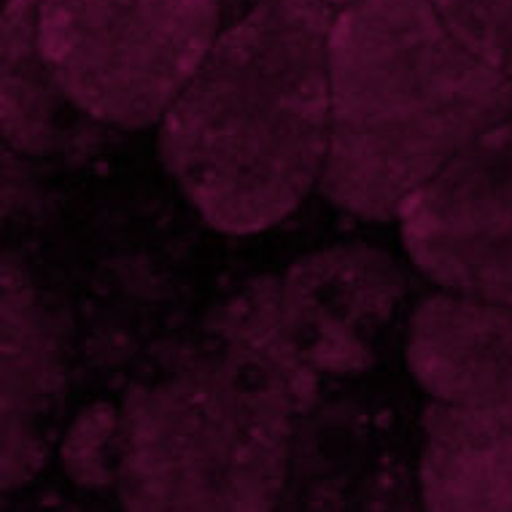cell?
<instances>
[{"mask_svg":"<svg viewBox=\"0 0 512 512\" xmlns=\"http://www.w3.org/2000/svg\"><path fill=\"white\" fill-rule=\"evenodd\" d=\"M318 372L294 356L278 278L224 302L200 340L135 383L122 405L116 491L127 510H270Z\"/></svg>","mask_w":512,"mask_h":512,"instance_id":"cell-1","label":"cell"},{"mask_svg":"<svg viewBox=\"0 0 512 512\" xmlns=\"http://www.w3.org/2000/svg\"><path fill=\"white\" fill-rule=\"evenodd\" d=\"M327 0H267L224 27L159 127V157L216 230L286 219L329 151Z\"/></svg>","mask_w":512,"mask_h":512,"instance_id":"cell-2","label":"cell"},{"mask_svg":"<svg viewBox=\"0 0 512 512\" xmlns=\"http://www.w3.org/2000/svg\"><path fill=\"white\" fill-rule=\"evenodd\" d=\"M512 116V84L429 0H359L329 36L321 195L367 221L399 205L477 135Z\"/></svg>","mask_w":512,"mask_h":512,"instance_id":"cell-3","label":"cell"},{"mask_svg":"<svg viewBox=\"0 0 512 512\" xmlns=\"http://www.w3.org/2000/svg\"><path fill=\"white\" fill-rule=\"evenodd\" d=\"M407 364L429 397V510H512V305L437 294L410 318Z\"/></svg>","mask_w":512,"mask_h":512,"instance_id":"cell-4","label":"cell"},{"mask_svg":"<svg viewBox=\"0 0 512 512\" xmlns=\"http://www.w3.org/2000/svg\"><path fill=\"white\" fill-rule=\"evenodd\" d=\"M224 30L216 0H38V44L76 111L162 122Z\"/></svg>","mask_w":512,"mask_h":512,"instance_id":"cell-5","label":"cell"},{"mask_svg":"<svg viewBox=\"0 0 512 512\" xmlns=\"http://www.w3.org/2000/svg\"><path fill=\"white\" fill-rule=\"evenodd\" d=\"M413 265L442 292L512 305V116L399 205Z\"/></svg>","mask_w":512,"mask_h":512,"instance_id":"cell-6","label":"cell"},{"mask_svg":"<svg viewBox=\"0 0 512 512\" xmlns=\"http://www.w3.org/2000/svg\"><path fill=\"white\" fill-rule=\"evenodd\" d=\"M405 297V275L386 251L345 243L302 256L278 278L286 343L313 372H359Z\"/></svg>","mask_w":512,"mask_h":512,"instance_id":"cell-7","label":"cell"},{"mask_svg":"<svg viewBox=\"0 0 512 512\" xmlns=\"http://www.w3.org/2000/svg\"><path fill=\"white\" fill-rule=\"evenodd\" d=\"M3 448L0 483L14 491L49 459L65 389V354L52 310L22 267L3 259Z\"/></svg>","mask_w":512,"mask_h":512,"instance_id":"cell-8","label":"cell"},{"mask_svg":"<svg viewBox=\"0 0 512 512\" xmlns=\"http://www.w3.org/2000/svg\"><path fill=\"white\" fill-rule=\"evenodd\" d=\"M3 138L22 154L57 149L65 108L73 106L38 44V0H6L0 19Z\"/></svg>","mask_w":512,"mask_h":512,"instance_id":"cell-9","label":"cell"},{"mask_svg":"<svg viewBox=\"0 0 512 512\" xmlns=\"http://www.w3.org/2000/svg\"><path fill=\"white\" fill-rule=\"evenodd\" d=\"M122 410L114 405L84 407L62 440L60 459L73 483L84 488L116 486Z\"/></svg>","mask_w":512,"mask_h":512,"instance_id":"cell-10","label":"cell"},{"mask_svg":"<svg viewBox=\"0 0 512 512\" xmlns=\"http://www.w3.org/2000/svg\"><path fill=\"white\" fill-rule=\"evenodd\" d=\"M445 25L512 84V0H429Z\"/></svg>","mask_w":512,"mask_h":512,"instance_id":"cell-11","label":"cell"},{"mask_svg":"<svg viewBox=\"0 0 512 512\" xmlns=\"http://www.w3.org/2000/svg\"><path fill=\"white\" fill-rule=\"evenodd\" d=\"M216 3H219L221 11V25L230 27L235 25L238 19L246 17V14H251L254 9H259L267 0H216Z\"/></svg>","mask_w":512,"mask_h":512,"instance_id":"cell-12","label":"cell"},{"mask_svg":"<svg viewBox=\"0 0 512 512\" xmlns=\"http://www.w3.org/2000/svg\"><path fill=\"white\" fill-rule=\"evenodd\" d=\"M329 6H332V9H337V11H343V9H348V6H354V3H359V0H327Z\"/></svg>","mask_w":512,"mask_h":512,"instance_id":"cell-13","label":"cell"},{"mask_svg":"<svg viewBox=\"0 0 512 512\" xmlns=\"http://www.w3.org/2000/svg\"><path fill=\"white\" fill-rule=\"evenodd\" d=\"M3 3H6V0H3Z\"/></svg>","mask_w":512,"mask_h":512,"instance_id":"cell-14","label":"cell"}]
</instances>
